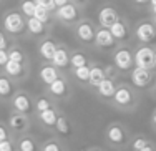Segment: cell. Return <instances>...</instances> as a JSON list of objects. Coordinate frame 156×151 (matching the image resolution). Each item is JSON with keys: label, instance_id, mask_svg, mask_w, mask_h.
Wrapping results in <instances>:
<instances>
[{"label": "cell", "instance_id": "obj_13", "mask_svg": "<svg viewBox=\"0 0 156 151\" xmlns=\"http://www.w3.org/2000/svg\"><path fill=\"white\" fill-rule=\"evenodd\" d=\"M40 78H42L43 83H47L48 86H50L53 82L58 80V73H57V70H55L53 67H43L42 72H40Z\"/></svg>", "mask_w": 156, "mask_h": 151}, {"label": "cell", "instance_id": "obj_30", "mask_svg": "<svg viewBox=\"0 0 156 151\" xmlns=\"http://www.w3.org/2000/svg\"><path fill=\"white\" fill-rule=\"evenodd\" d=\"M35 143H33V139L30 138H25L20 141V151H35Z\"/></svg>", "mask_w": 156, "mask_h": 151}, {"label": "cell", "instance_id": "obj_11", "mask_svg": "<svg viewBox=\"0 0 156 151\" xmlns=\"http://www.w3.org/2000/svg\"><path fill=\"white\" fill-rule=\"evenodd\" d=\"M131 91L128 90V88H125V86H121V88H118L116 90V93H115V97H113V100L118 103V105H121V106H126V105H129L131 103Z\"/></svg>", "mask_w": 156, "mask_h": 151}, {"label": "cell", "instance_id": "obj_15", "mask_svg": "<svg viewBox=\"0 0 156 151\" xmlns=\"http://www.w3.org/2000/svg\"><path fill=\"white\" fill-rule=\"evenodd\" d=\"M98 93L101 95V97H105V98H111V97H115V93H116V88H115V83L111 82V80H103L101 85L98 86Z\"/></svg>", "mask_w": 156, "mask_h": 151}, {"label": "cell", "instance_id": "obj_34", "mask_svg": "<svg viewBox=\"0 0 156 151\" xmlns=\"http://www.w3.org/2000/svg\"><path fill=\"white\" fill-rule=\"evenodd\" d=\"M0 151H13V145L9 139H5V141L0 143Z\"/></svg>", "mask_w": 156, "mask_h": 151}, {"label": "cell", "instance_id": "obj_32", "mask_svg": "<svg viewBox=\"0 0 156 151\" xmlns=\"http://www.w3.org/2000/svg\"><path fill=\"white\" fill-rule=\"evenodd\" d=\"M9 60L15 61V63H22V61H23V55H22L20 50H12L9 53Z\"/></svg>", "mask_w": 156, "mask_h": 151}, {"label": "cell", "instance_id": "obj_16", "mask_svg": "<svg viewBox=\"0 0 156 151\" xmlns=\"http://www.w3.org/2000/svg\"><path fill=\"white\" fill-rule=\"evenodd\" d=\"M108 139L111 143H115V145H121V143H125V133L123 130H121L120 126H110L108 130Z\"/></svg>", "mask_w": 156, "mask_h": 151}, {"label": "cell", "instance_id": "obj_7", "mask_svg": "<svg viewBox=\"0 0 156 151\" xmlns=\"http://www.w3.org/2000/svg\"><path fill=\"white\" fill-rule=\"evenodd\" d=\"M95 40L100 47H103V48H111L113 43H115V38H113V35H111V32L108 28H101V30L96 32Z\"/></svg>", "mask_w": 156, "mask_h": 151}, {"label": "cell", "instance_id": "obj_14", "mask_svg": "<svg viewBox=\"0 0 156 151\" xmlns=\"http://www.w3.org/2000/svg\"><path fill=\"white\" fill-rule=\"evenodd\" d=\"M105 80V70H101L100 67H93L90 68V85L95 88H98L100 85H101V82Z\"/></svg>", "mask_w": 156, "mask_h": 151}, {"label": "cell", "instance_id": "obj_35", "mask_svg": "<svg viewBox=\"0 0 156 151\" xmlns=\"http://www.w3.org/2000/svg\"><path fill=\"white\" fill-rule=\"evenodd\" d=\"M9 61V53L5 50H0V67H5Z\"/></svg>", "mask_w": 156, "mask_h": 151}, {"label": "cell", "instance_id": "obj_31", "mask_svg": "<svg viewBox=\"0 0 156 151\" xmlns=\"http://www.w3.org/2000/svg\"><path fill=\"white\" fill-rule=\"evenodd\" d=\"M50 108H51V105H50V101H48L47 98H40V100L37 101V111L43 113V111H47V110H50Z\"/></svg>", "mask_w": 156, "mask_h": 151}, {"label": "cell", "instance_id": "obj_41", "mask_svg": "<svg viewBox=\"0 0 156 151\" xmlns=\"http://www.w3.org/2000/svg\"><path fill=\"white\" fill-rule=\"evenodd\" d=\"M153 123L156 125V113H154V115H153Z\"/></svg>", "mask_w": 156, "mask_h": 151}, {"label": "cell", "instance_id": "obj_23", "mask_svg": "<svg viewBox=\"0 0 156 151\" xmlns=\"http://www.w3.org/2000/svg\"><path fill=\"white\" fill-rule=\"evenodd\" d=\"M5 72L9 73V75H12V76H18L22 72H23V68H22V63H15V61L9 60L7 65H5Z\"/></svg>", "mask_w": 156, "mask_h": 151}, {"label": "cell", "instance_id": "obj_20", "mask_svg": "<svg viewBox=\"0 0 156 151\" xmlns=\"http://www.w3.org/2000/svg\"><path fill=\"white\" fill-rule=\"evenodd\" d=\"M50 93L53 95V97H63V95L66 93V85L63 80L58 78L57 82H53L50 85Z\"/></svg>", "mask_w": 156, "mask_h": 151}, {"label": "cell", "instance_id": "obj_29", "mask_svg": "<svg viewBox=\"0 0 156 151\" xmlns=\"http://www.w3.org/2000/svg\"><path fill=\"white\" fill-rule=\"evenodd\" d=\"M22 10L27 17L33 18V13H35V2H23L22 3Z\"/></svg>", "mask_w": 156, "mask_h": 151}, {"label": "cell", "instance_id": "obj_37", "mask_svg": "<svg viewBox=\"0 0 156 151\" xmlns=\"http://www.w3.org/2000/svg\"><path fill=\"white\" fill-rule=\"evenodd\" d=\"M5 47H7V40H5V35L0 32V50H5Z\"/></svg>", "mask_w": 156, "mask_h": 151}, {"label": "cell", "instance_id": "obj_26", "mask_svg": "<svg viewBox=\"0 0 156 151\" xmlns=\"http://www.w3.org/2000/svg\"><path fill=\"white\" fill-rule=\"evenodd\" d=\"M33 18H37L38 22H42L43 25L48 22V12L43 7H40V5H35V13H33Z\"/></svg>", "mask_w": 156, "mask_h": 151}, {"label": "cell", "instance_id": "obj_1", "mask_svg": "<svg viewBox=\"0 0 156 151\" xmlns=\"http://www.w3.org/2000/svg\"><path fill=\"white\" fill-rule=\"evenodd\" d=\"M136 67L138 68H144V70H150V67L154 65V51L150 48V47H143L136 51V55L133 57Z\"/></svg>", "mask_w": 156, "mask_h": 151}, {"label": "cell", "instance_id": "obj_22", "mask_svg": "<svg viewBox=\"0 0 156 151\" xmlns=\"http://www.w3.org/2000/svg\"><path fill=\"white\" fill-rule=\"evenodd\" d=\"M40 120L43 121L45 125H48V126H51L53 125L55 126V123H57V120H58V116L55 115V111L53 110H47V111H43V113H40Z\"/></svg>", "mask_w": 156, "mask_h": 151}, {"label": "cell", "instance_id": "obj_25", "mask_svg": "<svg viewBox=\"0 0 156 151\" xmlns=\"http://www.w3.org/2000/svg\"><path fill=\"white\" fill-rule=\"evenodd\" d=\"M55 128H57V131L60 135H68L70 133V125H68V120L66 118L60 116L57 120V123H55Z\"/></svg>", "mask_w": 156, "mask_h": 151}, {"label": "cell", "instance_id": "obj_28", "mask_svg": "<svg viewBox=\"0 0 156 151\" xmlns=\"http://www.w3.org/2000/svg\"><path fill=\"white\" fill-rule=\"evenodd\" d=\"M75 76L80 80V82H88V80H90V68H88V67L76 68L75 70Z\"/></svg>", "mask_w": 156, "mask_h": 151}, {"label": "cell", "instance_id": "obj_6", "mask_svg": "<svg viewBox=\"0 0 156 151\" xmlns=\"http://www.w3.org/2000/svg\"><path fill=\"white\" fill-rule=\"evenodd\" d=\"M133 57H131V53H129L126 48H121V50H118L116 53H115V65H116L120 70H129L131 68V65H133Z\"/></svg>", "mask_w": 156, "mask_h": 151}, {"label": "cell", "instance_id": "obj_19", "mask_svg": "<svg viewBox=\"0 0 156 151\" xmlns=\"http://www.w3.org/2000/svg\"><path fill=\"white\" fill-rule=\"evenodd\" d=\"M27 27H28V32H32L33 35H42V33H45V25H43L42 22H38L37 18H28Z\"/></svg>", "mask_w": 156, "mask_h": 151}, {"label": "cell", "instance_id": "obj_12", "mask_svg": "<svg viewBox=\"0 0 156 151\" xmlns=\"http://www.w3.org/2000/svg\"><path fill=\"white\" fill-rule=\"evenodd\" d=\"M51 63H53L55 67H58V68L68 67V63H70L68 53H66L65 50H62V48H57V51H55V55H53V58H51Z\"/></svg>", "mask_w": 156, "mask_h": 151}, {"label": "cell", "instance_id": "obj_27", "mask_svg": "<svg viewBox=\"0 0 156 151\" xmlns=\"http://www.w3.org/2000/svg\"><path fill=\"white\" fill-rule=\"evenodd\" d=\"M70 63L76 68H81V67H87V58H85V55H81V53H75L72 58H70Z\"/></svg>", "mask_w": 156, "mask_h": 151}, {"label": "cell", "instance_id": "obj_4", "mask_svg": "<svg viewBox=\"0 0 156 151\" xmlns=\"http://www.w3.org/2000/svg\"><path fill=\"white\" fill-rule=\"evenodd\" d=\"M151 78H153L151 72H150V70H144V68H138V67H136L135 70H133V73H131V80H133V83H135L138 88L148 86L150 82H151Z\"/></svg>", "mask_w": 156, "mask_h": 151}, {"label": "cell", "instance_id": "obj_42", "mask_svg": "<svg viewBox=\"0 0 156 151\" xmlns=\"http://www.w3.org/2000/svg\"><path fill=\"white\" fill-rule=\"evenodd\" d=\"M154 65H156V51H154Z\"/></svg>", "mask_w": 156, "mask_h": 151}, {"label": "cell", "instance_id": "obj_17", "mask_svg": "<svg viewBox=\"0 0 156 151\" xmlns=\"http://www.w3.org/2000/svg\"><path fill=\"white\" fill-rule=\"evenodd\" d=\"M9 123H10V128L20 131V130H25V128H27V118L23 115H20V113H15V115L10 116Z\"/></svg>", "mask_w": 156, "mask_h": 151}, {"label": "cell", "instance_id": "obj_9", "mask_svg": "<svg viewBox=\"0 0 156 151\" xmlns=\"http://www.w3.org/2000/svg\"><path fill=\"white\" fill-rule=\"evenodd\" d=\"M76 32H78V38L83 40V42H91V40L95 38V30H93V27H91L90 23H87V22H83V23L78 25Z\"/></svg>", "mask_w": 156, "mask_h": 151}, {"label": "cell", "instance_id": "obj_21", "mask_svg": "<svg viewBox=\"0 0 156 151\" xmlns=\"http://www.w3.org/2000/svg\"><path fill=\"white\" fill-rule=\"evenodd\" d=\"M110 32H111V35H113V38H118V40H123L126 37V27H125L123 22H120V20L110 28Z\"/></svg>", "mask_w": 156, "mask_h": 151}, {"label": "cell", "instance_id": "obj_5", "mask_svg": "<svg viewBox=\"0 0 156 151\" xmlns=\"http://www.w3.org/2000/svg\"><path fill=\"white\" fill-rule=\"evenodd\" d=\"M136 37H138L140 42L150 43V42H153V40L156 38V30H154V27L151 23L144 22V23H141L140 27L136 28Z\"/></svg>", "mask_w": 156, "mask_h": 151}, {"label": "cell", "instance_id": "obj_40", "mask_svg": "<svg viewBox=\"0 0 156 151\" xmlns=\"http://www.w3.org/2000/svg\"><path fill=\"white\" fill-rule=\"evenodd\" d=\"M141 151H154V149L151 148V146H146V148H144V149H141Z\"/></svg>", "mask_w": 156, "mask_h": 151}, {"label": "cell", "instance_id": "obj_10", "mask_svg": "<svg viewBox=\"0 0 156 151\" xmlns=\"http://www.w3.org/2000/svg\"><path fill=\"white\" fill-rule=\"evenodd\" d=\"M13 106H15L17 111H20V115L22 113H30V110H32L30 100H28L27 95H17L13 98Z\"/></svg>", "mask_w": 156, "mask_h": 151}, {"label": "cell", "instance_id": "obj_2", "mask_svg": "<svg viewBox=\"0 0 156 151\" xmlns=\"http://www.w3.org/2000/svg\"><path fill=\"white\" fill-rule=\"evenodd\" d=\"M3 27H5V30L10 32V33H20L22 28H23V18L20 17V13L12 12L5 17Z\"/></svg>", "mask_w": 156, "mask_h": 151}, {"label": "cell", "instance_id": "obj_33", "mask_svg": "<svg viewBox=\"0 0 156 151\" xmlns=\"http://www.w3.org/2000/svg\"><path fill=\"white\" fill-rule=\"evenodd\" d=\"M146 146H148V141L144 138H138L135 143H133V149L135 151H141V149L146 148Z\"/></svg>", "mask_w": 156, "mask_h": 151}, {"label": "cell", "instance_id": "obj_8", "mask_svg": "<svg viewBox=\"0 0 156 151\" xmlns=\"http://www.w3.org/2000/svg\"><path fill=\"white\" fill-rule=\"evenodd\" d=\"M76 13H78L76 7L72 5V3H66V5H63L58 9L57 15H58V18H62V20H65V22H72L76 18Z\"/></svg>", "mask_w": 156, "mask_h": 151}, {"label": "cell", "instance_id": "obj_38", "mask_svg": "<svg viewBox=\"0 0 156 151\" xmlns=\"http://www.w3.org/2000/svg\"><path fill=\"white\" fill-rule=\"evenodd\" d=\"M5 139H7V130L3 126H0V143L5 141Z\"/></svg>", "mask_w": 156, "mask_h": 151}, {"label": "cell", "instance_id": "obj_18", "mask_svg": "<svg viewBox=\"0 0 156 151\" xmlns=\"http://www.w3.org/2000/svg\"><path fill=\"white\" fill-rule=\"evenodd\" d=\"M55 51H57V47H55V43L51 42V40H45V42L42 43V47H40V53H42V57L45 58V60H51Z\"/></svg>", "mask_w": 156, "mask_h": 151}, {"label": "cell", "instance_id": "obj_3", "mask_svg": "<svg viewBox=\"0 0 156 151\" xmlns=\"http://www.w3.org/2000/svg\"><path fill=\"white\" fill-rule=\"evenodd\" d=\"M98 22H100V25H101V28H108V30H110V28L118 22V15H116V12H115L113 9L106 7V9H101V10H100V13H98Z\"/></svg>", "mask_w": 156, "mask_h": 151}, {"label": "cell", "instance_id": "obj_39", "mask_svg": "<svg viewBox=\"0 0 156 151\" xmlns=\"http://www.w3.org/2000/svg\"><path fill=\"white\" fill-rule=\"evenodd\" d=\"M151 5H153V12H154V15H156V0H153V2H151Z\"/></svg>", "mask_w": 156, "mask_h": 151}, {"label": "cell", "instance_id": "obj_24", "mask_svg": "<svg viewBox=\"0 0 156 151\" xmlns=\"http://www.w3.org/2000/svg\"><path fill=\"white\" fill-rule=\"evenodd\" d=\"M10 95H12V85H10V82L5 76H0V97L7 98Z\"/></svg>", "mask_w": 156, "mask_h": 151}, {"label": "cell", "instance_id": "obj_36", "mask_svg": "<svg viewBox=\"0 0 156 151\" xmlns=\"http://www.w3.org/2000/svg\"><path fill=\"white\" fill-rule=\"evenodd\" d=\"M43 151H62V149H60V146H58L57 143H48V145H45Z\"/></svg>", "mask_w": 156, "mask_h": 151}]
</instances>
